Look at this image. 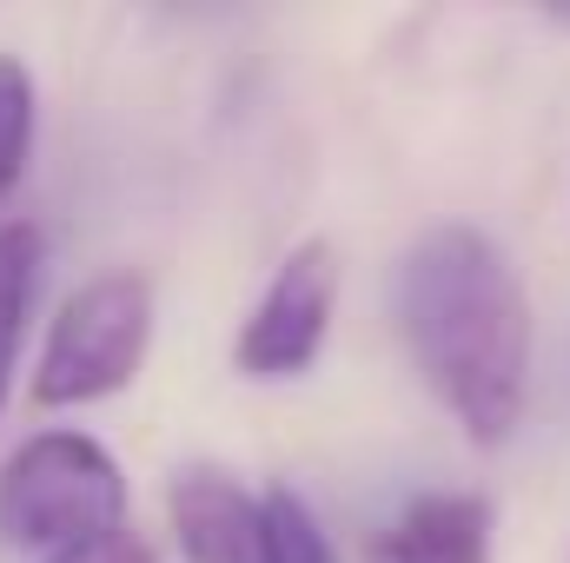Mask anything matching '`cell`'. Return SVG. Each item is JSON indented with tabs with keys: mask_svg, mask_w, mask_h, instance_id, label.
<instances>
[{
	"mask_svg": "<svg viewBox=\"0 0 570 563\" xmlns=\"http://www.w3.org/2000/svg\"><path fill=\"white\" fill-rule=\"evenodd\" d=\"M47 563H159V557H153V544H146L140 531H120L107 544H80V551H60V557H47Z\"/></svg>",
	"mask_w": 570,
	"mask_h": 563,
	"instance_id": "obj_10",
	"label": "cell"
},
{
	"mask_svg": "<svg viewBox=\"0 0 570 563\" xmlns=\"http://www.w3.org/2000/svg\"><path fill=\"white\" fill-rule=\"evenodd\" d=\"M266 517H273V563H338L318 511L292 484H266Z\"/></svg>",
	"mask_w": 570,
	"mask_h": 563,
	"instance_id": "obj_9",
	"label": "cell"
},
{
	"mask_svg": "<svg viewBox=\"0 0 570 563\" xmlns=\"http://www.w3.org/2000/svg\"><path fill=\"white\" fill-rule=\"evenodd\" d=\"M127 511H134V491H127L120 457L73 424L33 431L0 464V544L7 551L60 557L80 544H107L134 531Z\"/></svg>",
	"mask_w": 570,
	"mask_h": 563,
	"instance_id": "obj_2",
	"label": "cell"
},
{
	"mask_svg": "<svg viewBox=\"0 0 570 563\" xmlns=\"http://www.w3.org/2000/svg\"><path fill=\"white\" fill-rule=\"evenodd\" d=\"M146 352H153V279L127 266L94 273L53 305L27 398L40 412H80L120 398L140 378Z\"/></svg>",
	"mask_w": 570,
	"mask_h": 563,
	"instance_id": "obj_3",
	"label": "cell"
},
{
	"mask_svg": "<svg viewBox=\"0 0 570 563\" xmlns=\"http://www.w3.org/2000/svg\"><path fill=\"white\" fill-rule=\"evenodd\" d=\"M47 273V233L33 219H0V418L13 405V378H20V345L33 325V298Z\"/></svg>",
	"mask_w": 570,
	"mask_h": 563,
	"instance_id": "obj_7",
	"label": "cell"
},
{
	"mask_svg": "<svg viewBox=\"0 0 570 563\" xmlns=\"http://www.w3.org/2000/svg\"><path fill=\"white\" fill-rule=\"evenodd\" d=\"M332 312H338V246L332 239H298L285 246L273 279L259 285L253 312L239 318L233 338V372L253 385H285L305 378L332 338Z\"/></svg>",
	"mask_w": 570,
	"mask_h": 563,
	"instance_id": "obj_4",
	"label": "cell"
},
{
	"mask_svg": "<svg viewBox=\"0 0 570 563\" xmlns=\"http://www.w3.org/2000/svg\"><path fill=\"white\" fill-rule=\"evenodd\" d=\"M166 531L179 563H273L266 491H246L219 464H186L166 484Z\"/></svg>",
	"mask_w": 570,
	"mask_h": 563,
	"instance_id": "obj_5",
	"label": "cell"
},
{
	"mask_svg": "<svg viewBox=\"0 0 570 563\" xmlns=\"http://www.w3.org/2000/svg\"><path fill=\"white\" fill-rule=\"evenodd\" d=\"M365 563H491V497L419 491L379 537Z\"/></svg>",
	"mask_w": 570,
	"mask_h": 563,
	"instance_id": "obj_6",
	"label": "cell"
},
{
	"mask_svg": "<svg viewBox=\"0 0 570 563\" xmlns=\"http://www.w3.org/2000/svg\"><path fill=\"white\" fill-rule=\"evenodd\" d=\"M33 134H40V87L20 53H0V199L27 179Z\"/></svg>",
	"mask_w": 570,
	"mask_h": 563,
	"instance_id": "obj_8",
	"label": "cell"
},
{
	"mask_svg": "<svg viewBox=\"0 0 570 563\" xmlns=\"http://www.w3.org/2000/svg\"><path fill=\"white\" fill-rule=\"evenodd\" d=\"M392 312L412 372L451 412V424L478 451L511 444L531 405V345H538L531 292L511 253L471 219H438L399 259Z\"/></svg>",
	"mask_w": 570,
	"mask_h": 563,
	"instance_id": "obj_1",
	"label": "cell"
}]
</instances>
